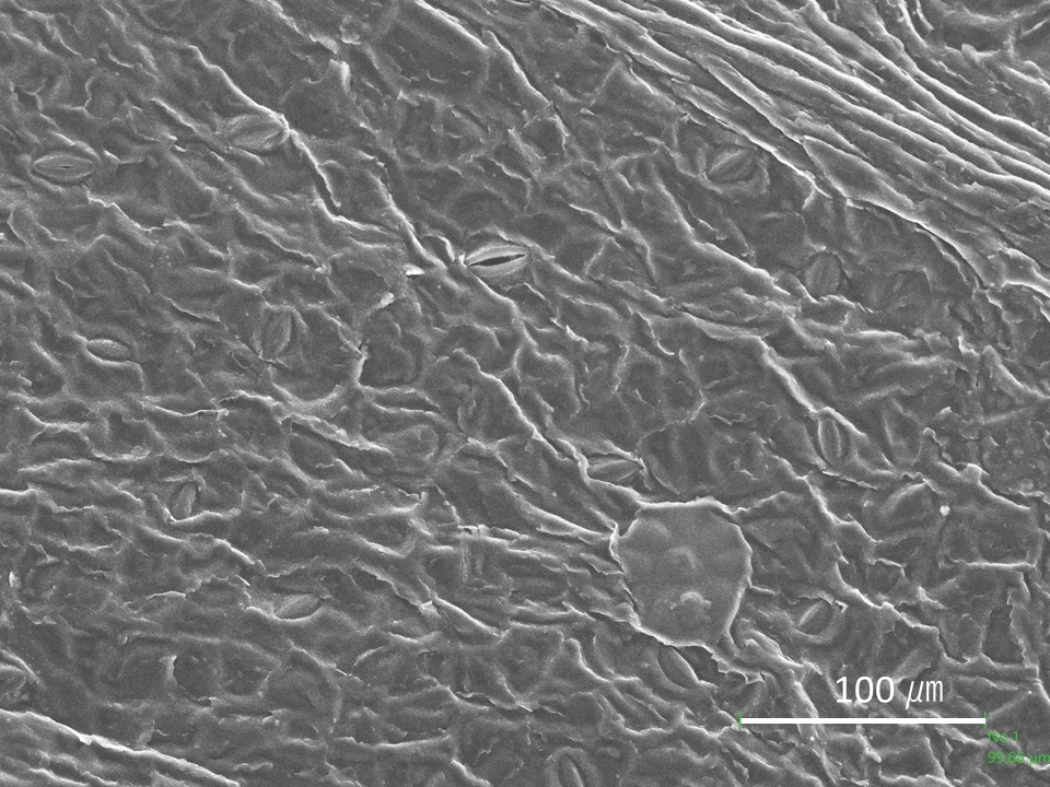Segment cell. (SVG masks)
Returning a JSON list of instances; mask_svg holds the SVG:
<instances>
[{"instance_id": "1", "label": "cell", "mask_w": 1050, "mask_h": 787, "mask_svg": "<svg viewBox=\"0 0 1050 787\" xmlns=\"http://www.w3.org/2000/svg\"><path fill=\"white\" fill-rule=\"evenodd\" d=\"M620 551L645 604L733 606L749 586V548L728 510L712 502L644 504Z\"/></svg>"}, {"instance_id": "2", "label": "cell", "mask_w": 1050, "mask_h": 787, "mask_svg": "<svg viewBox=\"0 0 1050 787\" xmlns=\"http://www.w3.org/2000/svg\"><path fill=\"white\" fill-rule=\"evenodd\" d=\"M634 456L653 504L707 501L736 512L808 488L756 432L700 411L643 437Z\"/></svg>"}]
</instances>
